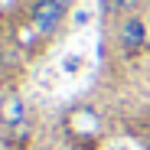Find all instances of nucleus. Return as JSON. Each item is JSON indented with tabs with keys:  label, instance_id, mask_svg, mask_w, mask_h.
Here are the masks:
<instances>
[{
	"label": "nucleus",
	"instance_id": "nucleus-1",
	"mask_svg": "<svg viewBox=\"0 0 150 150\" xmlns=\"http://www.w3.org/2000/svg\"><path fill=\"white\" fill-rule=\"evenodd\" d=\"M65 131L79 144H95L105 134V121L91 105H75V108L65 111Z\"/></svg>",
	"mask_w": 150,
	"mask_h": 150
},
{
	"label": "nucleus",
	"instance_id": "nucleus-2",
	"mask_svg": "<svg viewBox=\"0 0 150 150\" xmlns=\"http://www.w3.org/2000/svg\"><path fill=\"white\" fill-rule=\"evenodd\" d=\"M65 13H69V4L65 0H33L30 4V23L39 30L42 39L56 36L65 23Z\"/></svg>",
	"mask_w": 150,
	"mask_h": 150
},
{
	"label": "nucleus",
	"instance_id": "nucleus-3",
	"mask_svg": "<svg viewBox=\"0 0 150 150\" xmlns=\"http://www.w3.org/2000/svg\"><path fill=\"white\" fill-rule=\"evenodd\" d=\"M147 42H150V23L140 13L124 16L121 26H117V46H121V52L124 56H137V52L147 49Z\"/></svg>",
	"mask_w": 150,
	"mask_h": 150
},
{
	"label": "nucleus",
	"instance_id": "nucleus-4",
	"mask_svg": "<svg viewBox=\"0 0 150 150\" xmlns=\"http://www.w3.org/2000/svg\"><path fill=\"white\" fill-rule=\"evenodd\" d=\"M26 124V101L20 91H4L0 95V127H23Z\"/></svg>",
	"mask_w": 150,
	"mask_h": 150
},
{
	"label": "nucleus",
	"instance_id": "nucleus-5",
	"mask_svg": "<svg viewBox=\"0 0 150 150\" xmlns=\"http://www.w3.org/2000/svg\"><path fill=\"white\" fill-rule=\"evenodd\" d=\"M13 42H16L20 49H26V52H36L39 42H42V36H39V30L33 26V23L26 20V23H20V26L13 30Z\"/></svg>",
	"mask_w": 150,
	"mask_h": 150
},
{
	"label": "nucleus",
	"instance_id": "nucleus-6",
	"mask_svg": "<svg viewBox=\"0 0 150 150\" xmlns=\"http://www.w3.org/2000/svg\"><path fill=\"white\" fill-rule=\"evenodd\" d=\"M140 4H144V0H108V7H111V13L114 16H131V13H137L140 10Z\"/></svg>",
	"mask_w": 150,
	"mask_h": 150
}]
</instances>
